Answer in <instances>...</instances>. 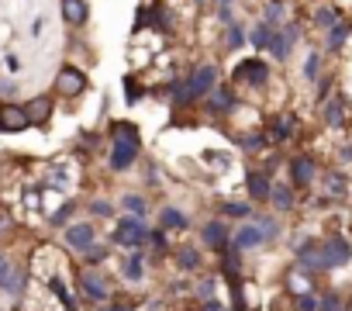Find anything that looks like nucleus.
<instances>
[{"label":"nucleus","instance_id":"obj_31","mask_svg":"<svg viewBox=\"0 0 352 311\" xmlns=\"http://www.w3.org/2000/svg\"><path fill=\"white\" fill-rule=\"evenodd\" d=\"M124 280H142V256L124 259Z\"/></svg>","mask_w":352,"mask_h":311},{"label":"nucleus","instance_id":"obj_15","mask_svg":"<svg viewBox=\"0 0 352 311\" xmlns=\"http://www.w3.org/2000/svg\"><path fill=\"white\" fill-rule=\"evenodd\" d=\"M66 242H69L76 253H87V249L94 246V228H90V225H73V228L66 232Z\"/></svg>","mask_w":352,"mask_h":311},{"label":"nucleus","instance_id":"obj_22","mask_svg":"<svg viewBox=\"0 0 352 311\" xmlns=\"http://www.w3.org/2000/svg\"><path fill=\"white\" fill-rule=\"evenodd\" d=\"M273 32H276V28H273L270 21L256 25V28H252V45H256V49H270V42H273Z\"/></svg>","mask_w":352,"mask_h":311},{"label":"nucleus","instance_id":"obj_35","mask_svg":"<svg viewBox=\"0 0 352 311\" xmlns=\"http://www.w3.org/2000/svg\"><path fill=\"white\" fill-rule=\"evenodd\" d=\"M318 311H345V304H342V297H335V294H328V297H321V304H318Z\"/></svg>","mask_w":352,"mask_h":311},{"label":"nucleus","instance_id":"obj_19","mask_svg":"<svg viewBox=\"0 0 352 311\" xmlns=\"http://www.w3.org/2000/svg\"><path fill=\"white\" fill-rule=\"evenodd\" d=\"M287 287L300 297V294H311V270H304V266H297V270H290V277H287Z\"/></svg>","mask_w":352,"mask_h":311},{"label":"nucleus","instance_id":"obj_21","mask_svg":"<svg viewBox=\"0 0 352 311\" xmlns=\"http://www.w3.org/2000/svg\"><path fill=\"white\" fill-rule=\"evenodd\" d=\"M324 118H328V125H331V128H342V125H345V100H342V97L328 100V107H324Z\"/></svg>","mask_w":352,"mask_h":311},{"label":"nucleus","instance_id":"obj_12","mask_svg":"<svg viewBox=\"0 0 352 311\" xmlns=\"http://www.w3.org/2000/svg\"><path fill=\"white\" fill-rule=\"evenodd\" d=\"M245 187H249V197L252 201H270L273 197V187H270V177L266 173H249L245 177Z\"/></svg>","mask_w":352,"mask_h":311},{"label":"nucleus","instance_id":"obj_11","mask_svg":"<svg viewBox=\"0 0 352 311\" xmlns=\"http://www.w3.org/2000/svg\"><path fill=\"white\" fill-rule=\"evenodd\" d=\"M263 242H266V235H263V228H259V225H245V228H239V232H235V246H239L242 253L259 249Z\"/></svg>","mask_w":352,"mask_h":311},{"label":"nucleus","instance_id":"obj_6","mask_svg":"<svg viewBox=\"0 0 352 311\" xmlns=\"http://www.w3.org/2000/svg\"><path fill=\"white\" fill-rule=\"evenodd\" d=\"M187 87H190V100H197V97L211 94V90L218 87V69H214V66H201V69L187 80Z\"/></svg>","mask_w":352,"mask_h":311},{"label":"nucleus","instance_id":"obj_4","mask_svg":"<svg viewBox=\"0 0 352 311\" xmlns=\"http://www.w3.org/2000/svg\"><path fill=\"white\" fill-rule=\"evenodd\" d=\"M28 125H32V118H28L25 107H18V104H0V131L14 135V131H25Z\"/></svg>","mask_w":352,"mask_h":311},{"label":"nucleus","instance_id":"obj_32","mask_svg":"<svg viewBox=\"0 0 352 311\" xmlns=\"http://www.w3.org/2000/svg\"><path fill=\"white\" fill-rule=\"evenodd\" d=\"M49 283H52V290H56V294H59V301H63V304H66V308H69V311H76V301H73V297H69V290H66V287H63V280H59V277H52V280H49Z\"/></svg>","mask_w":352,"mask_h":311},{"label":"nucleus","instance_id":"obj_2","mask_svg":"<svg viewBox=\"0 0 352 311\" xmlns=\"http://www.w3.org/2000/svg\"><path fill=\"white\" fill-rule=\"evenodd\" d=\"M114 242L124 246V249H135V246L148 242V232H145V225H142V215L121 218V222H118V232H114Z\"/></svg>","mask_w":352,"mask_h":311},{"label":"nucleus","instance_id":"obj_20","mask_svg":"<svg viewBox=\"0 0 352 311\" xmlns=\"http://www.w3.org/2000/svg\"><path fill=\"white\" fill-rule=\"evenodd\" d=\"M87 4H83V0H63V18L69 21V25H83L87 21Z\"/></svg>","mask_w":352,"mask_h":311},{"label":"nucleus","instance_id":"obj_46","mask_svg":"<svg viewBox=\"0 0 352 311\" xmlns=\"http://www.w3.org/2000/svg\"><path fill=\"white\" fill-rule=\"evenodd\" d=\"M328 90H331V76H328V80L318 87V97H328Z\"/></svg>","mask_w":352,"mask_h":311},{"label":"nucleus","instance_id":"obj_17","mask_svg":"<svg viewBox=\"0 0 352 311\" xmlns=\"http://www.w3.org/2000/svg\"><path fill=\"white\" fill-rule=\"evenodd\" d=\"M80 290H83L90 301H104V297H107V287H104V280H100L97 273H83V277H80Z\"/></svg>","mask_w":352,"mask_h":311},{"label":"nucleus","instance_id":"obj_44","mask_svg":"<svg viewBox=\"0 0 352 311\" xmlns=\"http://www.w3.org/2000/svg\"><path fill=\"white\" fill-rule=\"evenodd\" d=\"M263 142H266V135H249V138H242V145H245V149H259Z\"/></svg>","mask_w":352,"mask_h":311},{"label":"nucleus","instance_id":"obj_40","mask_svg":"<svg viewBox=\"0 0 352 311\" xmlns=\"http://www.w3.org/2000/svg\"><path fill=\"white\" fill-rule=\"evenodd\" d=\"M69 215H73V204H63V208L52 215V225H66V222H69Z\"/></svg>","mask_w":352,"mask_h":311},{"label":"nucleus","instance_id":"obj_7","mask_svg":"<svg viewBox=\"0 0 352 311\" xmlns=\"http://www.w3.org/2000/svg\"><path fill=\"white\" fill-rule=\"evenodd\" d=\"M294 249H297V256H300V266H304V270H311V273L328 270V259H324V249H321V246H314V242H297Z\"/></svg>","mask_w":352,"mask_h":311},{"label":"nucleus","instance_id":"obj_18","mask_svg":"<svg viewBox=\"0 0 352 311\" xmlns=\"http://www.w3.org/2000/svg\"><path fill=\"white\" fill-rule=\"evenodd\" d=\"M28 118H32V125H45L49 121V114H52V100L49 97H35V100H28Z\"/></svg>","mask_w":352,"mask_h":311},{"label":"nucleus","instance_id":"obj_29","mask_svg":"<svg viewBox=\"0 0 352 311\" xmlns=\"http://www.w3.org/2000/svg\"><path fill=\"white\" fill-rule=\"evenodd\" d=\"M314 25H318V28H324V32H328V28H335V25H338V21H335V11H331V8H321V11L314 14Z\"/></svg>","mask_w":352,"mask_h":311},{"label":"nucleus","instance_id":"obj_49","mask_svg":"<svg viewBox=\"0 0 352 311\" xmlns=\"http://www.w3.org/2000/svg\"><path fill=\"white\" fill-rule=\"evenodd\" d=\"M0 273H4V256H0Z\"/></svg>","mask_w":352,"mask_h":311},{"label":"nucleus","instance_id":"obj_23","mask_svg":"<svg viewBox=\"0 0 352 311\" xmlns=\"http://www.w3.org/2000/svg\"><path fill=\"white\" fill-rule=\"evenodd\" d=\"M162 228H187V215L176 211V208H166L162 211Z\"/></svg>","mask_w":352,"mask_h":311},{"label":"nucleus","instance_id":"obj_47","mask_svg":"<svg viewBox=\"0 0 352 311\" xmlns=\"http://www.w3.org/2000/svg\"><path fill=\"white\" fill-rule=\"evenodd\" d=\"M211 290H214V280H204V283H201V294H204V297H208V294H211Z\"/></svg>","mask_w":352,"mask_h":311},{"label":"nucleus","instance_id":"obj_5","mask_svg":"<svg viewBox=\"0 0 352 311\" xmlns=\"http://www.w3.org/2000/svg\"><path fill=\"white\" fill-rule=\"evenodd\" d=\"M266 76H270V66L263 59H245L235 66V80H242L249 87H266Z\"/></svg>","mask_w":352,"mask_h":311},{"label":"nucleus","instance_id":"obj_26","mask_svg":"<svg viewBox=\"0 0 352 311\" xmlns=\"http://www.w3.org/2000/svg\"><path fill=\"white\" fill-rule=\"evenodd\" d=\"M273 204L276 208H290L294 204V191L283 187V184H273Z\"/></svg>","mask_w":352,"mask_h":311},{"label":"nucleus","instance_id":"obj_25","mask_svg":"<svg viewBox=\"0 0 352 311\" xmlns=\"http://www.w3.org/2000/svg\"><path fill=\"white\" fill-rule=\"evenodd\" d=\"M176 263H180V270H194V266L201 263V256H197V249H190V246H184L180 253H176Z\"/></svg>","mask_w":352,"mask_h":311},{"label":"nucleus","instance_id":"obj_33","mask_svg":"<svg viewBox=\"0 0 352 311\" xmlns=\"http://www.w3.org/2000/svg\"><path fill=\"white\" fill-rule=\"evenodd\" d=\"M318 69H321V56H318V52H311V56H307V63H304V80H318Z\"/></svg>","mask_w":352,"mask_h":311},{"label":"nucleus","instance_id":"obj_8","mask_svg":"<svg viewBox=\"0 0 352 311\" xmlns=\"http://www.w3.org/2000/svg\"><path fill=\"white\" fill-rule=\"evenodd\" d=\"M294 42H297V28H294V25H287L283 32H273V42H270V49H273V59H287Z\"/></svg>","mask_w":352,"mask_h":311},{"label":"nucleus","instance_id":"obj_48","mask_svg":"<svg viewBox=\"0 0 352 311\" xmlns=\"http://www.w3.org/2000/svg\"><path fill=\"white\" fill-rule=\"evenodd\" d=\"M104 311H128V308H104Z\"/></svg>","mask_w":352,"mask_h":311},{"label":"nucleus","instance_id":"obj_14","mask_svg":"<svg viewBox=\"0 0 352 311\" xmlns=\"http://www.w3.org/2000/svg\"><path fill=\"white\" fill-rule=\"evenodd\" d=\"M290 177H294V184L307 187V184L314 180V160H307V156H294V163H290Z\"/></svg>","mask_w":352,"mask_h":311},{"label":"nucleus","instance_id":"obj_3","mask_svg":"<svg viewBox=\"0 0 352 311\" xmlns=\"http://www.w3.org/2000/svg\"><path fill=\"white\" fill-rule=\"evenodd\" d=\"M56 90H59L63 97H80V94L87 90V76H83L76 66H63L59 76H56Z\"/></svg>","mask_w":352,"mask_h":311},{"label":"nucleus","instance_id":"obj_42","mask_svg":"<svg viewBox=\"0 0 352 311\" xmlns=\"http://www.w3.org/2000/svg\"><path fill=\"white\" fill-rule=\"evenodd\" d=\"M152 18H155V28L159 32H169V14L166 11H152Z\"/></svg>","mask_w":352,"mask_h":311},{"label":"nucleus","instance_id":"obj_34","mask_svg":"<svg viewBox=\"0 0 352 311\" xmlns=\"http://www.w3.org/2000/svg\"><path fill=\"white\" fill-rule=\"evenodd\" d=\"M266 21H270L273 28H276V25L283 21V4H280V0H273V4L266 8Z\"/></svg>","mask_w":352,"mask_h":311},{"label":"nucleus","instance_id":"obj_39","mask_svg":"<svg viewBox=\"0 0 352 311\" xmlns=\"http://www.w3.org/2000/svg\"><path fill=\"white\" fill-rule=\"evenodd\" d=\"M259 228H263V235H266V239H276V235H280V225H276L273 218H263V222H259Z\"/></svg>","mask_w":352,"mask_h":311},{"label":"nucleus","instance_id":"obj_28","mask_svg":"<svg viewBox=\"0 0 352 311\" xmlns=\"http://www.w3.org/2000/svg\"><path fill=\"white\" fill-rule=\"evenodd\" d=\"M0 283H4L11 294H18V290H21V283H25V277H21L18 270H14V273H8V270H4V273H0Z\"/></svg>","mask_w":352,"mask_h":311},{"label":"nucleus","instance_id":"obj_24","mask_svg":"<svg viewBox=\"0 0 352 311\" xmlns=\"http://www.w3.org/2000/svg\"><path fill=\"white\" fill-rule=\"evenodd\" d=\"M345 35H349V25H342V21H338L335 28H328V49H331V52H338V49H342V42H345Z\"/></svg>","mask_w":352,"mask_h":311},{"label":"nucleus","instance_id":"obj_41","mask_svg":"<svg viewBox=\"0 0 352 311\" xmlns=\"http://www.w3.org/2000/svg\"><path fill=\"white\" fill-rule=\"evenodd\" d=\"M297 301H300V311H318V304H321V301H318V297H311V294H300Z\"/></svg>","mask_w":352,"mask_h":311},{"label":"nucleus","instance_id":"obj_1","mask_svg":"<svg viewBox=\"0 0 352 311\" xmlns=\"http://www.w3.org/2000/svg\"><path fill=\"white\" fill-rule=\"evenodd\" d=\"M138 156V128L118 121L111 128V170H128Z\"/></svg>","mask_w":352,"mask_h":311},{"label":"nucleus","instance_id":"obj_45","mask_svg":"<svg viewBox=\"0 0 352 311\" xmlns=\"http://www.w3.org/2000/svg\"><path fill=\"white\" fill-rule=\"evenodd\" d=\"M94 215H104V218H107V215H111V204H104V201H94Z\"/></svg>","mask_w":352,"mask_h":311},{"label":"nucleus","instance_id":"obj_9","mask_svg":"<svg viewBox=\"0 0 352 311\" xmlns=\"http://www.w3.org/2000/svg\"><path fill=\"white\" fill-rule=\"evenodd\" d=\"M294 131H297V118L294 114H280V118H273L270 121V138L273 142H287V138H294Z\"/></svg>","mask_w":352,"mask_h":311},{"label":"nucleus","instance_id":"obj_27","mask_svg":"<svg viewBox=\"0 0 352 311\" xmlns=\"http://www.w3.org/2000/svg\"><path fill=\"white\" fill-rule=\"evenodd\" d=\"M324 184H328V194H331V197H345V177H342V173H328Z\"/></svg>","mask_w":352,"mask_h":311},{"label":"nucleus","instance_id":"obj_50","mask_svg":"<svg viewBox=\"0 0 352 311\" xmlns=\"http://www.w3.org/2000/svg\"><path fill=\"white\" fill-rule=\"evenodd\" d=\"M345 311H352V304H349V308H345Z\"/></svg>","mask_w":352,"mask_h":311},{"label":"nucleus","instance_id":"obj_10","mask_svg":"<svg viewBox=\"0 0 352 311\" xmlns=\"http://www.w3.org/2000/svg\"><path fill=\"white\" fill-rule=\"evenodd\" d=\"M235 104H239V100H235L232 87H221V83H218V87L211 90V111H214V114H232Z\"/></svg>","mask_w":352,"mask_h":311},{"label":"nucleus","instance_id":"obj_36","mask_svg":"<svg viewBox=\"0 0 352 311\" xmlns=\"http://www.w3.org/2000/svg\"><path fill=\"white\" fill-rule=\"evenodd\" d=\"M124 97H128V104H135V100L142 97V87H138L131 76H124Z\"/></svg>","mask_w":352,"mask_h":311},{"label":"nucleus","instance_id":"obj_37","mask_svg":"<svg viewBox=\"0 0 352 311\" xmlns=\"http://www.w3.org/2000/svg\"><path fill=\"white\" fill-rule=\"evenodd\" d=\"M242 42H245V35H242V28H239V25H228V45H232V49H239Z\"/></svg>","mask_w":352,"mask_h":311},{"label":"nucleus","instance_id":"obj_43","mask_svg":"<svg viewBox=\"0 0 352 311\" xmlns=\"http://www.w3.org/2000/svg\"><path fill=\"white\" fill-rule=\"evenodd\" d=\"M104 256H107L104 246H90V249H87V259H90V263H97V259H104Z\"/></svg>","mask_w":352,"mask_h":311},{"label":"nucleus","instance_id":"obj_38","mask_svg":"<svg viewBox=\"0 0 352 311\" xmlns=\"http://www.w3.org/2000/svg\"><path fill=\"white\" fill-rule=\"evenodd\" d=\"M124 208H128V211H135V215H145V201H142V197H135V194H128V197H124Z\"/></svg>","mask_w":352,"mask_h":311},{"label":"nucleus","instance_id":"obj_16","mask_svg":"<svg viewBox=\"0 0 352 311\" xmlns=\"http://www.w3.org/2000/svg\"><path fill=\"white\" fill-rule=\"evenodd\" d=\"M228 232H225V225H218V222H208L204 225V246L208 249H218V253H225L228 249Z\"/></svg>","mask_w":352,"mask_h":311},{"label":"nucleus","instance_id":"obj_13","mask_svg":"<svg viewBox=\"0 0 352 311\" xmlns=\"http://www.w3.org/2000/svg\"><path fill=\"white\" fill-rule=\"evenodd\" d=\"M321 249H324L328 270H331V266H342V263H349V242H345V239H328Z\"/></svg>","mask_w":352,"mask_h":311},{"label":"nucleus","instance_id":"obj_30","mask_svg":"<svg viewBox=\"0 0 352 311\" xmlns=\"http://www.w3.org/2000/svg\"><path fill=\"white\" fill-rule=\"evenodd\" d=\"M221 215H228V218H245V215H252V211H249V204L228 201V204H221Z\"/></svg>","mask_w":352,"mask_h":311}]
</instances>
